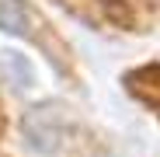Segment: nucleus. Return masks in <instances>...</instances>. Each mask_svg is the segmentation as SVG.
I'll use <instances>...</instances> for the list:
<instances>
[{
	"label": "nucleus",
	"instance_id": "obj_1",
	"mask_svg": "<svg viewBox=\"0 0 160 157\" xmlns=\"http://www.w3.org/2000/svg\"><path fill=\"white\" fill-rule=\"evenodd\" d=\"M122 84H125V91L136 98L139 105H146V108H153V112L160 115V63L132 70Z\"/></svg>",
	"mask_w": 160,
	"mask_h": 157
},
{
	"label": "nucleus",
	"instance_id": "obj_2",
	"mask_svg": "<svg viewBox=\"0 0 160 157\" xmlns=\"http://www.w3.org/2000/svg\"><path fill=\"white\" fill-rule=\"evenodd\" d=\"M0 32L18 35V39L35 35V18L24 0H0Z\"/></svg>",
	"mask_w": 160,
	"mask_h": 157
}]
</instances>
